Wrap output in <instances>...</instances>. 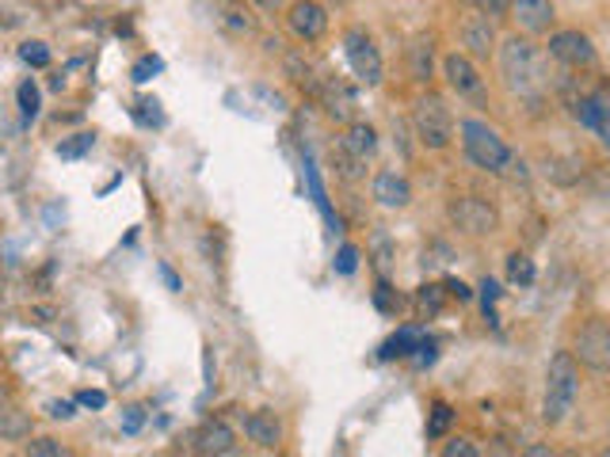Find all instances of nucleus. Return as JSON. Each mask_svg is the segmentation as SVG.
Here are the masks:
<instances>
[{
  "label": "nucleus",
  "mask_w": 610,
  "mask_h": 457,
  "mask_svg": "<svg viewBox=\"0 0 610 457\" xmlns=\"http://www.w3.org/2000/svg\"><path fill=\"white\" fill-rule=\"evenodd\" d=\"M496 58H500V76H504V84H508V92H515L519 100H530V103L546 96L549 73L542 65L538 46L530 42V34H511V39H504L500 50H496Z\"/></svg>",
  "instance_id": "obj_1"
},
{
  "label": "nucleus",
  "mask_w": 610,
  "mask_h": 457,
  "mask_svg": "<svg viewBox=\"0 0 610 457\" xmlns=\"http://www.w3.org/2000/svg\"><path fill=\"white\" fill-rule=\"evenodd\" d=\"M580 396V362L572 351H557L546 370V396H542V419L549 427H561L572 416Z\"/></svg>",
  "instance_id": "obj_2"
},
{
  "label": "nucleus",
  "mask_w": 610,
  "mask_h": 457,
  "mask_svg": "<svg viewBox=\"0 0 610 457\" xmlns=\"http://www.w3.org/2000/svg\"><path fill=\"white\" fill-rule=\"evenodd\" d=\"M458 134H462L466 160L474 164V168L488 172V176H504V172L515 164V153L508 149V142H504V137L496 134L485 118H462Z\"/></svg>",
  "instance_id": "obj_3"
},
{
  "label": "nucleus",
  "mask_w": 610,
  "mask_h": 457,
  "mask_svg": "<svg viewBox=\"0 0 610 457\" xmlns=\"http://www.w3.org/2000/svg\"><path fill=\"white\" fill-rule=\"evenodd\" d=\"M412 126H416L420 145H427V149H446L454 137V118L440 96H424L416 103V111H412Z\"/></svg>",
  "instance_id": "obj_4"
},
{
  "label": "nucleus",
  "mask_w": 610,
  "mask_h": 457,
  "mask_svg": "<svg viewBox=\"0 0 610 457\" xmlns=\"http://www.w3.org/2000/svg\"><path fill=\"white\" fill-rule=\"evenodd\" d=\"M343 58H348L351 73L359 76V84H366V89L382 84V54H378L374 39L363 28H351L343 34Z\"/></svg>",
  "instance_id": "obj_5"
},
{
  "label": "nucleus",
  "mask_w": 610,
  "mask_h": 457,
  "mask_svg": "<svg viewBox=\"0 0 610 457\" xmlns=\"http://www.w3.org/2000/svg\"><path fill=\"white\" fill-rule=\"evenodd\" d=\"M451 221L458 232H466V237H493L496 229H500V214H496L493 202H485V198L477 195H462L451 202Z\"/></svg>",
  "instance_id": "obj_6"
},
{
  "label": "nucleus",
  "mask_w": 610,
  "mask_h": 457,
  "mask_svg": "<svg viewBox=\"0 0 610 457\" xmlns=\"http://www.w3.org/2000/svg\"><path fill=\"white\" fill-rule=\"evenodd\" d=\"M580 366L596 370V374H610V324L603 316H591L583 321V328L577 332V347H572Z\"/></svg>",
  "instance_id": "obj_7"
},
{
  "label": "nucleus",
  "mask_w": 610,
  "mask_h": 457,
  "mask_svg": "<svg viewBox=\"0 0 610 457\" xmlns=\"http://www.w3.org/2000/svg\"><path fill=\"white\" fill-rule=\"evenodd\" d=\"M549 58L565 69H591L599 62L596 46L583 31H554L549 34Z\"/></svg>",
  "instance_id": "obj_8"
},
{
  "label": "nucleus",
  "mask_w": 610,
  "mask_h": 457,
  "mask_svg": "<svg viewBox=\"0 0 610 457\" xmlns=\"http://www.w3.org/2000/svg\"><path fill=\"white\" fill-rule=\"evenodd\" d=\"M443 76L462 100H474V103H485V81H480L477 65L469 54H446L443 58Z\"/></svg>",
  "instance_id": "obj_9"
},
{
  "label": "nucleus",
  "mask_w": 610,
  "mask_h": 457,
  "mask_svg": "<svg viewBox=\"0 0 610 457\" xmlns=\"http://www.w3.org/2000/svg\"><path fill=\"white\" fill-rule=\"evenodd\" d=\"M210 8V23L229 39H252L256 34V20L240 0H203Z\"/></svg>",
  "instance_id": "obj_10"
},
{
  "label": "nucleus",
  "mask_w": 610,
  "mask_h": 457,
  "mask_svg": "<svg viewBox=\"0 0 610 457\" xmlns=\"http://www.w3.org/2000/svg\"><path fill=\"white\" fill-rule=\"evenodd\" d=\"M287 28L298 42L313 46V42H321L324 31H329V12H324L317 0H298V4H290Z\"/></svg>",
  "instance_id": "obj_11"
},
{
  "label": "nucleus",
  "mask_w": 610,
  "mask_h": 457,
  "mask_svg": "<svg viewBox=\"0 0 610 457\" xmlns=\"http://www.w3.org/2000/svg\"><path fill=\"white\" fill-rule=\"evenodd\" d=\"M462 46L474 62H488L496 54V28H493V15L477 12L462 23Z\"/></svg>",
  "instance_id": "obj_12"
},
{
  "label": "nucleus",
  "mask_w": 610,
  "mask_h": 457,
  "mask_svg": "<svg viewBox=\"0 0 610 457\" xmlns=\"http://www.w3.org/2000/svg\"><path fill=\"white\" fill-rule=\"evenodd\" d=\"M508 15L523 34H549V28H554L557 20L554 0H511Z\"/></svg>",
  "instance_id": "obj_13"
},
{
  "label": "nucleus",
  "mask_w": 610,
  "mask_h": 457,
  "mask_svg": "<svg viewBox=\"0 0 610 457\" xmlns=\"http://www.w3.org/2000/svg\"><path fill=\"white\" fill-rule=\"evenodd\" d=\"M371 195H374L378 206H385V210H405V206L412 202V184H409V176H401L397 168H385L374 176Z\"/></svg>",
  "instance_id": "obj_14"
},
{
  "label": "nucleus",
  "mask_w": 610,
  "mask_h": 457,
  "mask_svg": "<svg viewBox=\"0 0 610 457\" xmlns=\"http://www.w3.org/2000/svg\"><path fill=\"white\" fill-rule=\"evenodd\" d=\"M245 435H248V443H256L260 450H279V446H282V424H279V416L268 412V408L248 412V416H245Z\"/></svg>",
  "instance_id": "obj_15"
},
{
  "label": "nucleus",
  "mask_w": 610,
  "mask_h": 457,
  "mask_svg": "<svg viewBox=\"0 0 610 457\" xmlns=\"http://www.w3.org/2000/svg\"><path fill=\"white\" fill-rule=\"evenodd\" d=\"M237 438H234V427L226 424V419H210V424H203L199 430H195L192 446L195 454H234L237 450Z\"/></svg>",
  "instance_id": "obj_16"
},
{
  "label": "nucleus",
  "mask_w": 610,
  "mask_h": 457,
  "mask_svg": "<svg viewBox=\"0 0 610 457\" xmlns=\"http://www.w3.org/2000/svg\"><path fill=\"white\" fill-rule=\"evenodd\" d=\"M340 149H348L351 157H359V160H371L374 153H378V134H374V126L371 123H351L348 126V134L340 137Z\"/></svg>",
  "instance_id": "obj_17"
},
{
  "label": "nucleus",
  "mask_w": 610,
  "mask_h": 457,
  "mask_svg": "<svg viewBox=\"0 0 610 457\" xmlns=\"http://www.w3.org/2000/svg\"><path fill=\"white\" fill-rule=\"evenodd\" d=\"M427 347H435V343L427 340L420 328H401V332L393 335L390 343H385L382 359H409V355H416V351H427Z\"/></svg>",
  "instance_id": "obj_18"
},
{
  "label": "nucleus",
  "mask_w": 610,
  "mask_h": 457,
  "mask_svg": "<svg viewBox=\"0 0 610 457\" xmlns=\"http://www.w3.org/2000/svg\"><path fill=\"white\" fill-rule=\"evenodd\" d=\"M321 100H324V107H329V115H332V118H348V115H351V107H355V96H351V92L343 89L340 81H332V76H324Z\"/></svg>",
  "instance_id": "obj_19"
},
{
  "label": "nucleus",
  "mask_w": 610,
  "mask_h": 457,
  "mask_svg": "<svg viewBox=\"0 0 610 457\" xmlns=\"http://www.w3.org/2000/svg\"><path fill=\"white\" fill-rule=\"evenodd\" d=\"M15 103H20V118H23V123H34V118H39L42 92H39V84H34V76L20 81V89H15Z\"/></svg>",
  "instance_id": "obj_20"
},
{
  "label": "nucleus",
  "mask_w": 610,
  "mask_h": 457,
  "mask_svg": "<svg viewBox=\"0 0 610 457\" xmlns=\"http://www.w3.org/2000/svg\"><path fill=\"white\" fill-rule=\"evenodd\" d=\"M454 424V408L451 404H432V419H427V438H443Z\"/></svg>",
  "instance_id": "obj_21"
},
{
  "label": "nucleus",
  "mask_w": 610,
  "mask_h": 457,
  "mask_svg": "<svg viewBox=\"0 0 610 457\" xmlns=\"http://www.w3.org/2000/svg\"><path fill=\"white\" fill-rule=\"evenodd\" d=\"M508 279L515 282V287H530V282H535V263L519 252L508 256Z\"/></svg>",
  "instance_id": "obj_22"
},
{
  "label": "nucleus",
  "mask_w": 610,
  "mask_h": 457,
  "mask_svg": "<svg viewBox=\"0 0 610 457\" xmlns=\"http://www.w3.org/2000/svg\"><path fill=\"white\" fill-rule=\"evenodd\" d=\"M20 62L31 65V69H46L50 65V46H46V42H39V39L23 42V46H20Z\"/></svg>",
  "instance_id": "obj_23"
},
{
  "label": "nucleus",
  "mask_w": 610,
  "mask_h": 457,
  "mask_svg": "<svg viewBox=\"0 0 610 457\" xmlns=\"http://www.w3.org/2000/svg\"><path fill=\"white\" fill-rule=\"evenodd\" d=\"M92 145H96V137H92V134H73L69 142L58 145V157H62V160H76V157H84Z\"/></svg>",
  "instance_id": "obj_24"
},
{
  "label": "nucleus",
  "mask_w": 610,
  "mask_h": 457,
  "mask_svg": "<svg viewBox=\"0 0 610 457\" xmlns=\"http://www.w3.org/2000/svg\"><path fill=\"white\" fill-rule=\"evenodd\" d=\"M412 76H416V81L432 76V42H416V46H412Z\"/></svg>",
  "instance_id": "obj_25"
},
{
  "label": "nucleus",
  "mask_w": 610,
  "mask_h": 457,
  "mask_svg": "<svg viewBox=\"0 0 610 457\" xmlns=\"http://www.w3.org/2000/svg\"><path fill=\"white\" fill-rule=\"evenodd\" d=\"M332 271H337V274H355L359 271V248L355 245H343L337 252V260H332Z\"/></svg>",
  "instance_id": "obj_26"
},
{
  "label": "nucleus",
  "mask_w": 610,
  "mask_h": 457,
  "mask_svg": "<svg viewBox=\"0 0 610 457\" xmlns=\"http://www.w3.org/2000/svg\"><path fill=\"white\" fill-rule=\"evenodd\" d=\"M118 427H123V435H137V430L145 427V408H142V404H126Z\"/></svg>",
  "instance_id": "obj_27"
},
{
  "label": "nucleus",
  "mask_w": 610,
  "mask_h": 457,
  "mask_svg": "<svg viewBox=\"0 0 610 457\" xmlns=\"http://www.w3.org/2000/svg\"><path fill=\"white\" fill-rule=\"evenodd\" d=\"M134 118L142 126H161V103L157 100H137L134 103Z\"/></svg>",
  "instance_id": "obj_28"
},
{
  "label": "nucleus",
  "mask_w": 610,
  "mask_h": 457,
  "mask_svg": "<svg viewBox=\"0 0 610 457\" xmlns=\"http://www.w3.org/2000/svg\"><path fill=\"white\" fill-rule=\"evenodd\" d=\"M161 69H165V65H161V58L145 54V58H142V62H137V65L131 69V76H134V81H137V84H145V81H153V76H157V73H161Z\"/></svg>",
  "instance_id": "obj_29"
},
{
  "label": "nucleus",
  "mask_w": 610,
  "mask_h": 457,
  "mask_svg": "<svg viewBox=\"0 0 610 457\" xmlns=\"http://www.w3.org/2000/svg\"><path fill=\"white\" fill-rule=\"evenodd\" d=\"M599 96V126H596V134H599V142L610 149V96L607 92H596Z\"/></svg>",
  "instance_id": "obj_30"
},
{
  "label": "nucleus",
  "mask_w": 610,
  "mask_h": 457,
  "mask_svg": "<svg viewBox=\"0 0 610 457\" xmlns=\"http://www.w3.org/2000/svg\"><path fill=\"white\" fill-rule=\"evenodd\" d=\"M28 454H34V457H62L69 450H65L62 443H54V438H31Z\"/></svg>",
  "instance_id": "obj_31"
},
{
  "label": "nucleus",
  "mask_w": 610,
  "mask_h": 457,
  "mask_svg": "<svg viewBox=\"0 0 610 457\" xmlns=\"http://www.w3.org/2000/svg\"><path fill=\"white\" fill-rule=\"evenodd\" d=\"M466 4H474L477 12L493 15V20H500V15L511 12V0H466Z\"/></svg>",
  "instance_id": "obj_32"
},
{
  "label": "nucleus",
  "mask_w": 610,
  "mask_h": 457,
  "mask_svg": "<svg viewBox=\"0 0 610 457\" xmlns=\"http://www.w3.org/2000/svg\"><path fill=\"white\" fill-rule=\"evenodd\" d=\"M374 305L382 309V313H390V316H397V309H401V298L393 294L390 287H378L374 290Z\"/></svg>",
  "instance_id": "obj_33"
},
{
  "label": "nucleus",
  "mask_w": 610,
  "mask_h": 457,
  "mask_svg": "<svg viewBox=\"0 0 610 457\" xmlns=\"http://www.w3.org/2000/svg\"><path fill=\"white\" fill-rule=\"evenodd\" d=\"M420 309H427V313H440V309H443V290L440 287H424V290H420Z\"/></svg>",
  "instance_id": "obj_34"
},
{
  "label": "nucleus",
  "mask_w": 610,
  "mask_h": 457,
  "mask_svg": "<svg viewBox=\"0 0 610 457\" xmlns=\"http://www.w3.org/2000/svg\"><path fill=\"white\" fill-rule=\"evenodd\" d=\"M76 404H84V408H103V404H107V393H103V390H84V393H76Z\"/></svg>",
  "instance_id": "obj_35"
},
{
  "label": "nucleus",
  "mask_w": 610,
  "mask_h": 457,
  "mask_svg": "<svg viewBox=\"0 0 610 457\" xmlns=\"http://www.w3.org/2000/svg\"><path fill=\"white\" fill-rule=\"evenodd\" d=\"M477 457V446H469L466 438H454L451 446H443V457Z\"/></svg>",
  "instance_id": "obj_36"
},
{
  "label": "nucleus",
  "mask_w": 610,
  "mask_h": 457,
  "mask_svg": "<svg viewBox=\"0 0 610 457\" xmlns=\"http://www.w3.org/2000/svg\"><path fill=\"white\" fill-rule=\"evenodd\" d=\"M46 412H50V419H73V416H76V412H73V401H50Z\"/></svg>",
  "instance_id": "obj_37"
},
{
  "label": "nucleus",
  "mask_w": 610,
  "mask_h": 457,
  "mask_svg": "<svg viewBox=\"0 0 610 457\" xmlns=\"http://www.w3.org/2000/svg\"><path fill=\"white\" fill-rule=\"evenodd\" d=\"M4 438H20L23 435V430H28V427H23V419L20 416H15V412H4Z\"/></svg>",
  "instance_id": "obj_38"
},
{
  "label": "nucleus",
  "mask_w": 610,
  "mask_h": 457,
  "mask_svg": "<svg viewBox=\"0 0 610 457\" xmlns=\"http://www.w3.org/2000/svg\"><path fill=\"white\" fill-rule=\"evenodd\" d=\"M252 4H260L263 12H279V8L287 4V0H252Z\"/></svg>",
  "instance_id": "obj_39"
},
{
  "label": "nucleus",
  "mask_w": 610,
  "mask_h": 457,
  "mask_svg": "<svg viewBox=\"0 0 610 457\" xmlns=\"http://www.w3.org/2000/svg\"><path fill=\"white\" fill-rule=\"evenodd\" d=\"M161 274H165L168 290H179V279H176V274H172V271H168V267H161Z\"/></svg>",
  "instance_id": "obj_40"
},
{
  "label": "nucleus",
  "mask_w": 610,
  "mask_h": 457,
  "mask_svg": "<svg viewBox=\"0 0 610 457\" xmlns=\"http://www.w3.org/2000/svg\"><path fill=\"white\" fill-rule=\"evenodd\" d=\"M329 4H337V8H340V4H348V0H329Z\"/></svg>",
  "instance_id": "obj_41"
},
{
  "label": "nucleus",
  "mask_w": 610,
  "mask_h": 457,
  "mask_svg": "<svg viewBox=\"0 0 610 457\" xmlns=\"http://www.w3.org/2000/svg\"><path fill=\"white\" fill-rule=\"evenodd\" d=\"M607 457H610V450H607Z\"/></svg>",
  "instance_id": "obj_42"
}]
</instances>
